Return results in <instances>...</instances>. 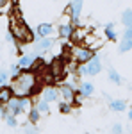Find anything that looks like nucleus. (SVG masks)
Returning a JSON list of instances; mask_svg holds the SVG:
<instances>
[{
  "label": "nucleus",
  "mask_w": 132,
  "mask_h": 134,
  "mask_svg": "<svg viewBox=\"0 0 132 134\" xmlns=\"http://www.w3.org/2000/svg\"><path fill=\"white\" fill-rule=\"evenodd\" d=\"M11 88H13L14 97H32L41 91L39 75L32 70H23L20 75L13 77Z\"/></svg>",
  "instance_id": "obj_1"
},
{
  "label": "nucleus",
  "mask_w": 132,
  "mask_h": 134,
  "mask_svg": "<svg viewBox=\"0 0 132 134\" xmlns=\"http://www.w3.org/2000/svg\"><path fill=\"white\" fill-rule=\"evenodd\" d=\"M9 27H11L9 31L13 32L14 40L18 43H32L34 41V32L27 27V23H25V20L20 16L18 9L13 11L11 20H9Z\"/></svg>",
  "instance_id": "obj_2"
},
{
  "label": "nucleus",
  "mask_w": 132,
  "mask_h": 134,
  "mask_svg": "<svg viewBox=\"0 0 132 134\" xmlns=\"http://www.w3.org/2000/svg\"><path fill=\"white\" fill-rule=\"evenodd\" d=\"M102 70V59L98 54H95V57L89 59L88 63H84V64H79L77 66V73H81V75H88V77H95V75H98Z\"/></svg>",
  "instance_id": "obj_3"
},
{
  "label": "nucleus",
  "mask_w": 132,
  "mask_h": 134,
  "mask_svg": "<svg viewBox=\"0 0 132 134\" xmlns=\"http://www.w3.org/2000/svg\"><path fill=\"white\" fill-rule=\"evenodd\" d=\"M95 54H96V52L91 50V48L86 47V45H75V47H73V59L79 63V64H84V63H88L89 59H93Z\"/></svg>",
  "instance_id": "obj_4"
},
{
  "label": "nucleus",
  "mask_w": 132,
  "mask_h": 134,
  "mask_svg": "<svg viewBox=\"0 0 132 134\" xmlns=\"http://www.w3.org/2000/svg\"><path fill=\"white\" fill-rule=\"evenodd\" d=\"M48 72L52 73V77H54L55 81H59L62 75L66 73V63L62 61L61 57H55V59L48 64Z\"/></svg>",
  "instance_id": "obj_5"
},
{
  "label": "nucleus",
  "mask_w": 132,
  "mask_h": 134,
  "mask_svg": "<svg viewBox=\"0 0 132 134\" xmlns=\"http://www.w3.org/2000/svg\"><path fill=\"white\" fill-rule=\"evenodd\" d=\"M59 93H61V98L68 104H75V97H77V91L73 90L71 84H62L59 88Z\"/></svg>",
  "instance_id": "obj_6"
},
{
  "label": "nucleus",
  "mask_w": 132,
  "mask_h": 134,
  "mask_svg": "<svg viewBox=\"0 0 132 134\" xmlns=\"http://www.w3.org/2000/svg\"><path fill=\"white\" fill-rule=\"evenodd\" d=\"M73 29H75V27L71 25V21H68V20L62 21V23L57 25V36L61 38L62 41H64V40H70L71 34H73Z\"/></svg>",
  "instance_id": "obj_7"
},
{
  "label": "nucleus",
  "mask_w": 132,
  "mask_h": 134,
  "mask_svg": "<svg viewBox=\"0 0 132 134\" xmlns=\"http://www.w3.org/2000/svg\"><path fill=\"white\" fill-rule=\"evenodd\" d=\"M7 105V111H9L11 114H14V116H20V114H25L23 113V107H21V100L20 97H13L9 102L5 104Z\"/></svg>",
  "instance_id": "obj_8"
},
{
  "label": "nucleus",
  "mask_w": 132,
  "mask_h": 134,
  "mask_svg": "<svg viewBox=\"0 0 132 134\" xmlns=\"http://www.w3.org/2000/svg\"><path fill=\"white\" fill-rule=\"evenodd\" d=\"M41 98L48 100V102H55L57 98H61V93H59V88H54V86H47L43 93H41Z\"/></svg>",
  "instance_id": "obj_9"
},
{
  "label": "nucleus",
  "mask_w": 132,
  "mask_h": 134,
  "mask_svg": "<svg viewBox=\"0 0 132 134\" xmlns=\"http://www.w3.org/2000/svg\"><path fill=\"white\" fill-rule=\"evenodd\" d=\"M88 32H89V29H84V27H75L70 40L73 41V45H82V43H84V40H86V36H88Z\"/></svg>",
  "instance_id": "obj_10"
},
{
  "label": "nucleus",
  "mask_w": 132,
  "mask_h": 134,
  "mask_svg": "<svg viewBox=\"0 0 132 134\" xmlns=\"http://www.w3.org/2000/svg\"><path fill=\"white\" fill-rule=\"evenodd\" d=\"M14 97V93H13V88H11V84L7 86V84H2L0 86V102L2 104H7Z\"/></svg>",
  "instance_id": "obj_11"
},
{
  "label": "nucleus",
  "mask_w": 132,
  "mask_h": 134,
  "mask_svg": "<svg viewBox=\"0 0 132 134\" xmlns=\"http://www.w3.org/2000/svg\"><path fill=\"white\" fill-rule=\"evenodd\" d=\"M38 59V55L36 54H25V55H21L18 64H20L23 70H31V66L34 64V61Z\"/></svg>",
  "instance_id": "obj_12"
},
{
  "label": "nucleus",
  "mask_w": 132,
  "mask_h": 134,
  "mask_svg": "<svg viewBox=\"0 0 132 134\" xmlns=\"http://www.w3.org/2000/svg\"><path fill=\"white\" fill-rule=\"evenodd\" d=\"M54 38L52 36H45V38H41L39 41H38V45H36V52H45L48 50V48H52L54 47Z\"/></svg>",
  "instance_id": "obj_13"
},
{
  "label": "nucleus",
  "mask_w": 132,
  "mask_h": 134,
  "mask_svg": "<svg viewBox=\"0 0 132 134\" xmlns=\"http://www.w3.org/2000/svg\"><path fill=\"white\" fill-rule=\"evenodd\" d=\"M54 31H55V27H54L52 23H39V25H38V36H39V38L54 36Z\"/></svg>",
  "instance_id": "obj_14"
},
{
  "label": "nucleus",
  "mask_w": 132,
  "mask_h": 134,
  "mask_svg": "<svg viewBox=\"0 0 132 134\" xmlns=\"http://www.w3.org/2000/svg\"><path fill=\"white\" fill-rule=\"evenodd\" d=\"M82 45L89 47L91 50H98L102 45H104V41H102V40H98V38H93V36H86V40H84V43H82Z\"/></svg>",
  "instance_id": "obj_15"
},
{
  "label": "nucleus",
  "mask_w": 132,
  "mask_h": 134,
  "mask_svg": "<svg viewBox=\"0 0 132 134\" xmlns=\"http://www.w3.org/2000/svg\"><path fill=\"white\" fill-rule=\"evenodd\" d=\"M109 107H111L112 111H116V113H123L127 109V102L123 98H114V100L109 102Z\"/></svg>",
  "instance_id": "obj_16"
},
{
  "label": "nucleus",
  "mask_w": 132,
  "mask_h": 134,
  "mask_svg": "<svg viewBox=\"0 0 132 134\" xmlns=\"http://www.w3.org/2000/svg\"><path fill=\"white\" fill-rule=\"evenodd\" d=\"M79 91H81L82 97H91L93 93H95V86H93L89 81H84V82H81V86H79Z\"/></svg>",
  "instance_id": "obj_17"
},
{
  "label": "nucleus",
  "mask_w": 132,
  "mask_h": 134,
  "mask_svg": "<svg viewBox=\"0 0 132 134\" xmlns=\"http://www.w3.org/2000/svg\"><path fill=\"white\" fill-rule=\"evenodd\" d=\"M104 32H105V38L109 40V41H116V32H114V23L112 21H109V23H105V29H104Z\"/></svg>",
  "instance_id": "obj_18"
},
{
  "label": "nucleus",
  "mask_w": 132,
  "mask_h": 134,
  "mask_svg": "<svg viewBox=\"0 0 132 134\" xmlns=\"http://www.w3.org/2000/svg\"><path fill=\"white\" fill-rule=\"evenodd\" d=\"M34 105L39 109V113H41V114H47L48 111H50V102H48V100H45V98H39V100H36V102H34Z\"/></svg>",
  "instance_id": "obj_19"
},
{
  "label": "nucleus",
  "mask_w": 132,
  "mask_h": 134,
  "mask_svg": "<svg viewBox=\"0 0 132 134\" xmlns=\"http://www.w3.org/2000/svg\"><path fill=\"white\" fill-rule=\"evenodd\" d=\"M39 118H41L39 109H38L36 105H32V107H31V111H29V122H31L32 125H36L38 122H39Z\"/></svg>",
  "instance_id": "obj_20"
},
{
  "label": "nucleus",
  "mask_w": 132,
  "mask_h": 134,
  "mask_svg": "<svg viewBox=\"0 0 132 134\" xmlns=\"http://www.w3.org/2000/svg\"><path fill=\"white\" fill-rule=\"evenodd\" d=\"M122 23L125 25V27H132V9L123 11V14H122Z\"/></svg>",
  "instance_id": "obj_21"
},
{
  "label": "nucleus",
  "mask_w": 132,
  "mask_h": 134,
  "mask_svg": "<svg viewBox=\"0 0 132 134\" xmlns=\"http://www.w3.org/2000/svg\"><path fill=\"white\" fill-rule=\"evenodd\" d=\"M118 50L122 52H130L132 50V40H127V38H123V41H120V45H118Z\"/></svg>",
  "instance_id": "obj_22"
},
{
  "label": "nucleus",
  "mask_w": 132,
  "mask_h": 134,
  "mask_svg": "<svg viewBox=\"0 0 132 134\" xmlns=\"http://www.w3.org/2000/svg\"><path fill=\"white\" fill-rule=\"evenodd\" d=\"M109 79H111L114 84H122L123 82V79H122V75L116 72L114 68H109Z\"/></svg>",
  "instance_id": "obj_23"
},
{
  "label": "nucleus",
  "mask_w": 132,
  "mask_h": 134,
  "mask_svg": "<svg viewBox=\"0 0 132 134\" xmlns=\"http://www.w3.org/2000/svg\"><path fill=\"white\" fill-rule=\"evenodd\" d=\"M59 113H62V114H68V113H71V104H68V102H59Z\"/></svg>",
  "instance_id": "obj_24"
},
{
  "label": "nucleus",
  "mask_w": 132,
  "mask_h": 134,
  "mask_svg": "<svg viewBox=\"0 0 132 134\" xmlns=\"http://www.w3.org/2000/svg\"><path fill=\"white\" fill-rule=\"evenodd\" d=\"M5 124H7V127H16V125H18V120H16V116H14V114H7V116H5Z\"/></svg>",
  "instance_id": "obj_25"
},
{
  "label": "nucleus",
  "mask_w": 132,
  "mask_h": 134,
  "mask_svg": "<svg viewBox=\"0 0 132 134\" xmlns=\"http://www.w3.org/2000/svg\"><path fill=\"white\" fill-rule=\"evenodd\" d=\"M21 72H23V68H21V66L18 64V63L11 66V77H16V75H20Z\"/></svg>",
  "instance_id": "obj_26"
},
{
  "label": "nucleus",
  "mask_w": 132,
  "mask_h": 134,
  "mask_svg": "<svg viewBox=\"0 0 132 134\" xmlns=\"http://www.w3.org/2000/svg\"><path fill=\"white\" fill-rule=\"evenodd\" d=\"M7 79H9V75H7V72H4V70H0V86L2 84L7 82Z\"/></svg>",
  "instance_id": "obj_27"
},
{
  "label": "nucleus",
  "mask_w": 132,
  "mask_h": 134,
  "mask_svg": "<svg viewBox=\"0 0 132 134\" xmlns=\"http://www.w3.org/2000/svg\"><path fill=\"white\" fill-rule=\"evenodd\" d=\"M123 38H127V40H132V27H127V29L123 31Z\"/></svg>",
  "instance_id": "obj_28"
},
{
  "label": "nucleus",
  "mask_w": 132,
  "mask_h": 134,
  "mask_svg": "<svg viewBox=\"0 0 132 134\" xmlns=\"http://www.w3.org/2000/svg\"><path fill=\"white\" fill-rule=\"evenodd\" d=\"M112 132H123V125L122 124H114L112 125Z\"/></svg>",
  "instance_id": "obj_29"
},
{
  "label": "nucleus",
  "mask_w": 132,
  "mask_h": 134,
  "mask_svg": "<svg viewBox=\"0 0 132 134\" xmlns=\"http://www.w3.org/2000/svg\"><path fill=\"white\" fill-rule=\"evenodd\" d=\"M7 5H11V0H0V13H2V9H5Z\"/></svg>",
  "instance_id": "obj_30"
},
{
  "label": "nucleus",
  "mask_w": 132,
  "mask_h": 134,
  "mask_svg": "<svg viewBox=\"0 0 132 134\" xmlns=\"http://www.w3.org/2000/svg\"><path fill=\"white\" fill-rule=\"evenodd\" d=\"M64 14H66V16H71V5H70V4L64 7Z\"/></svg>",
  "instance_id": "obj_31"
},
{
  "label": "nucleus",
  "mask_w": 132,
  "mask_h": 134,
  "mask_svg": "<svg viewBox=\"0 0 132 134\" xmlns=\"http://www.w3.org/2000/svg\"><path fill=\"white\" fill-rule=\"evenodd\" d=\"M25 132H38V129H32V127H27Z\"/></svg>",
  "instance_id": "obj_32"
},
{
  "label": "nucleus",
  "mask_w": 132,
  "mask_h": 134,
  "mask_svg": "<svg viewBox=\"0 0 132 134\" xmlns=\"http://www.w3.org/2000/svg\"><path fill=\"white\" fill-rule=\"evenodd\" d=\"M127 116H129V120H130V122H132V107H130V109H129V113H127Z\"/></svg>",
  "instance_id": "obj_33"
}]
</instances>
